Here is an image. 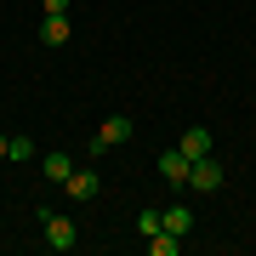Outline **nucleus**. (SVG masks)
Returning a JSON list of instances; mask_svg holds the SVG:
<instances>
[{"label": "nucleus", "instance_id": "nucleus-8", "mask_svg": "<svg viewBox=\"0 0 256 256\" xmlns=\"http://www.w3.org/2000/svg\"><path fill=\"white\" fill-rule=\"evenodd\" d=\"M176 148H182L188 160H205V154H210V131H205V126H188V131H182V142H176Z\"/></svg>", "mask_w": 256, "mask_h": 256}, {"label": "nucleus", "instance_id": "nucleus-6", "mask_svg": "<svg viewBox=\"0 0 256 256\" xmlns=\"http://www.w3.org/2000/svg\"><path fill=\"white\" fill-rule=\"evenodd\" d=\"M40 46H68V12H46V23H40Z\"/></svg>", "mask_w": 256, "mask_h": 256}, {"label": "nucleus", "instance_id": "nucleus-14", "mask_svg": "<svg viewBox=\"0 0 256 256\" xmlns=\"http://www.w3.org/2000/svg\"><path fill=\"white\" fill-rule=\"evenodd\" d=\"M6 142H12V137H6V131H0V160H6Z\"/></svg>", "mask_w": 256, "mask_h": 256}, {"label": "nucleus", "instance_id": "nucleus-11", "mask_svg": "<svg viewBox=\"0 0 256 256\" xmlns=\"http://www.w3.org/2000/svg\"><path fill=\"white\" fill-rule=\"evenodd\" d=\"M160 228H165V210H154V205H148V210H137V234H142V239H154Z\"/></svg>", "mask_w": 256, "mask_h": 256}, {"label": "nucleus", "instance_id": "nucleus-7", "mask_svg": "<svg viewBox=\"0 0 256 256\" xmlns=\"http://www.w3.org/2000/svg\"><path fill=\"white\" fill-rule=\"evenodd\" d=\"M194 222H200V216H194V205H188V200L165 205V234H194Z\"/></svg>", "mask_w": 256, "mask_h": 256}, {"label": "nucleus", "instance_id": "nucleus-5", "mask_svg": "<svg viewBox=\"0 0 256 256\" xmlns=\"http://www.w3.org/2000/svg\"><path fill=\"white\" fill-rule=\"evenodd\" d=\"M188 154H182V148H165V154H160V176H165V182H171V188H188Z\"/></svg>", "mask_w": 256, "mask_h": 256}, {"label": "nucleus", "instance_id": "nucleus-13", "mask_svg": "<svg viewBox=\"0 0 256 256\" xmlns=\"http://www.w3.org/2000/svg\"><path fill=\"white\" fill-rule=\"evenodd\" d=\"M40 6H46V12H68V0H40Z\"/></svg>", "mask_w": 256, "mask_h": 256}, {"label": "nucleus", "instance_id": "nucleus-12", "mask_svg": "<svg viewBox=\"0 0 256 256\" xmlns=\"http://www.w3.org/2000/svg\"><path fill=\"white\" fill-rule=\"evenodd\" d=\"M28 154H34V142H28V137H12V142H6V160H28Z\"/></svg>", "mask_w": 256, "mask_h": 256}, {"label": "nucleus", "instance_id": "nucleus-4", "mask_svg": "<svg viewBox=\"0 0 256 256\" xmlns=\"http://www.w3.org/2000/svg\"><path fill=\"white\" fill-rule=\"evenodd\" d=\"M216 188H222V165L210 160V154L194 160V165H188V194H216Z\"/></svg>", "mask_w": 256, "mask_h": 256}, {"label": "nucleus", "instance_id": "nucleus-2", "mask_svg": "<svg viewBox=\"0 0 256 256\" xmlns=\"http://www.w3.org/2000/svg\"><path fill=\"white\" fill-rule=\"evenodd\" d=\"M40 228H46V245L52 250H74V216H63V210H40Z\"/></svg>", "mask_w": 256, "mask_h": 256}, {"label": "nucleus", "instance_id": "nucleus-10", "mask_svg": "<svg viewBox=\"0 0 256 256\" xmlns=\"http://www.w3.org/2000/svg\"><path fill=\"white\" fill-rule=\"evenodd\" d=\"M176 250H182V234H154V239H148V256H176Z\"/></svg>", "mask_w": 256, "mask_h": 256}, {"label": "nucleus", "instance_id": "nucleus-9", "mask_svg": "<svg viewBox=\"0 0 256 256\" xmlns=\"http://www.w3.org/2000/svg\"><path fill=\"white\" fill-rule=\"evenodd\" d=\"M40 171H46V182H68L74 160H68V154H46V160H40Z\"/></svg>", "mask_w": 256, "mask_h": 256}, {"label": "nucleus", "instance_id": "nucleus-1", "mask_svg": "<svg viewBox=\"0 0 256 256\" xmlns=\"http://www.w3.org/2000/svg\"><path fill=\"white\" fill-rule=\"evenodd\" d=\"M131 131H137V126H131L126 114H114V120H102V131H97V137H92V148H86V154H92V160H102V154H114L120 142H131Z\"/></svg>", "mask_w": 256, "mask_h": 256}, {"label": "nucleus", "instance_id": "nucleus-3", "mask_svg": "<svg viewBox=\"0 0 256 256\" xmlns=\"http://www.w3.org/2000/svg\"><path fill=\"white\" fill-rule=\"evenodd\" d=\"M63 194H68L74 205H86V200H97V194H102V176L92 171V165H80V171H68V182H63Z\"/></svg>", "mask_w": 256, "mask_h": 256}]
</instances>
